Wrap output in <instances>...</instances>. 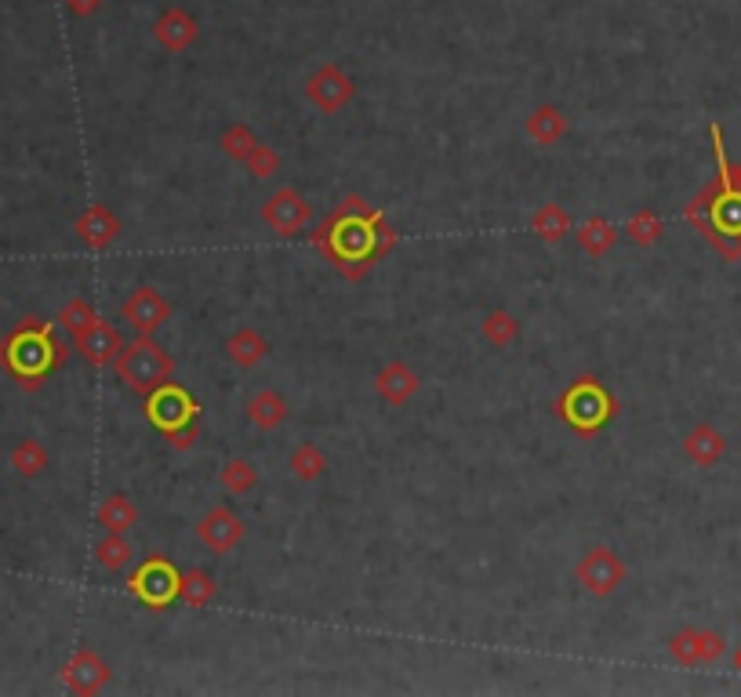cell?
<instances>
[{
    "label": "cell",
    "instance_id": "cell-1",
    "mask_svg": "<svg viewBox=\"0 0 741 697\" xmlns=\"http://www.w3.org/2000/svg\"><path fill=\"white\" fill-rule=\"evenodd\" d=\"M0 359H4V367L15 378H22L26 386H37L51 367L62 364V348L54 345L51 327L26 323V327H19L4 345H0Z\"/></svg>",
    "mask_w": 741,
    "mask_h": 697
},
{
    "label": "cell",
    "instance_id": "cell-2",
    "mask_svg": "<svg viewBox=\"0 0 741 697\" xmlns=\"http://www.w3.org/2000/svg\"><path fill=\"white\" fill-rule=\"evenodd\" d=\"M113 367H117V378L142 400H146L153 389L168 386L174 375V359L153 342V334H135V342H124Z\"/></svg>",
    "mask_w": 741,
    "mask_h": 697
},
{
    "label": "cell",
    "instance_id": "cell-3",
    "mask_svg": "<svg viewBox=\"0 0 741 697\" xmlns=\"http://www.w3.org/2000/svg\"><path fill=\"white\" fill-rule=\"evenodd\" d=\"M615 411H618L615 396H610L596 378H578L574 386L556 400V414L563 418V425H571V429L582 436H596L615 418Z\"/></svg>",
    "mask_w": 741,
    "mask_h": 697
},
{
    "label": "cell",
    "instance_id": "cell-4",
    "mask_svg": "<svg viewBox=\"0 0 741 697\" xmlns=\"http://www.w3.org/2000/svg\"><path fill=\"white\" fill-rule=\"evenodd\" d=\"M196 414H201V403H196L182 386H174V381L153 389L146 396V418L153 429H160L163 436H174L179 429H185V425H193Z\"/></svg>",
    "mask_w": 741,
    "mask_h": 697
},
{
    "label": "cell",
    "instance_id": "cell-5",
    "mask_svg": "<svg viewBox=\"0 0 741 697\" xmlns=\"http://www.w3.org/2000/svg\"><path fill=\"white\" fill-rule=\"evenodd\" d=\"M574 577L588 596L607 599L625 585L629 571H625V563H621V555L615 549H604V545H599V549H588L582 560L574 563Z\"/></svg>",
    "mask_w": 741,
    "mask_h": 697
},
{
    "label": "cell",
    "instance_id": "cell-6",
    "mask_svg": "<svg viewBox=\"0 0 741 697\" xmlns=\"http://www.w3.org/2000/svg\"><path fill=\"white\" fill-rule=\"evenodd\" d=\"M179 582H182V574L174 571L168 560L153 555V560H146L135 574H131L127 585H131V592H135L146 607L163 610V607H171L174 599H179Z\"/></svg>",
    "mask_w": 741,
    "mask_h": 697
},
{
    "label": "cell",
    "instance_id": "cell-7",
    "mask_svg": "<svg viewBox=\"0 0 741 697\" xmlns=\"http://www.w3.org/2000/svg\"><path fill=\"white\" fill-rule=\"evenodd\" d=\"M305 98H309L320 113L335 117L338 109H345L356 98V81L338 70L335 62H324V65H316L309 73V81H305Z\"/></svg>",
    "mask_w": 741,
    "mask_h": 697
},
{
    "label": "cell",
    "instance_id": "cell-8",
    "mask_svg": "<svg viewBox=\"0 0 741 697\" xmlns=\"http://www.w3.org/2000/svg\"><path fill=\"white\" fill-rule=\"evenodd\" d=\"M120 320L135 334H157L171 320V302L157 288H135L120 305Z\"/></svg>",
    "mask_w": 741,
    "mask_h": 697
},
{
    "label": "cell",
    "instance_id": "cell-9",
    "mask_svg": "<svg viewBox=\"0 0 741 697\" xmlns=\"http://www.w3.org/2000/svg\"><path fill=\"white\" fill-rule=\"evenodd\" d=\"M727 650V639L719 636L713 628H680L676 636L669 639V653L676 664H683V669H697V664H713L724 658Z\"/></svg>",
    "mask_w": 741,
    "mask_h": 697
},
{
    "label": "cell",
    "instance_id": "cell-10",
    "mask_svg": "<svg viewBox=\"0 0 741 697\" xmlns=\"http://www.w3.org/2000/svg\"><path fill=\"white\" fill-rule=\"evenodd\" d=\"M309 215H313L309 200H305L299 189H288V185L277 189L266 204H262V222H266L277 236L302 233L305 222H309Z\"/></svg>",
    "mask_w": 741,
    "mask_h": 697
},
{
    "label": "cell",
    "instance_id": "cell-11",
    "mask_svg": "<svg viewBox=\"0 0 741 697\" xmlns=\"http://www.w3.org/2000/svg\"><path fill=\"white\" fill-rule=\"evenodd\" d=\"M244 519L236 516L233 509L226 505H215L211 512H204V519L196 523V538H201L207 549L218 552V555H229L233 549H240V541H244Z\"/></svg>",
    "mask_w": 741,
    "mask_h": 697
},
{
    "label": "cell",
    "instance_id": "cell-12",
    "mask_svg": "<svg viewBox=\"0 0 741 697\" xmlns=\"http://www.w3.org/2000/svg\"><path fill=\"white\" fill-rule=\"evenodd\" d=\"M109 680H113V669L92 647H81L62 664V683L73 694H98Z\"/></svg>",
    "mask_w": 741,
    "mask_h": 697
},
{
    "label": "cell",
    "instance_id": "cell-13",
    "mask_svg": "<svg viewBox=\"0 0 741 697\" xmlns=\"http://www.w3.org/2000/svg\"><path fill=\"white\" fill-rule=\"evenodd\" d=\"M73 348L81 353L92 367H109L124 348V338L113 323L106 320H92L81 334H73Z\"/></svg>",
    "mask_w": 741,
    "mask_h": 697
},
{
    "label": "cell",
    "instance_id": "cell-14",
    "mask_svg": "<svg viewBox=\"0 0 741 697\" xmlns=\"http://www.w3.org/2000/svg\"><path fill=\"white\" fill-rule=\"evenodd\" d=\"M73 233H76V240H81L87 250H106L113 240H120L124 225H120V218H117L113 207L92 204V207H84V215L73 222Z\"/></svg>",
    "mask_w": 741,
    "mask_h": 697
},
{
    "label": "cell",
    "instance_id": "cell-15",
    "mask_svg": "<svg viewBox=\"0 0 741 697\" xmlns=\"http://www.w3.org/2000/svg\"><path fill=\"white\" fill-rule=\"evenodd\" d=\"M418 389H422V375L411 364H403V359H389L375 375V392L389 407H408V403L418 396Z\"/></svg>",
    "mask_w": 741,
    "mask_h": 697
},
{
    "label": "cell",
    "instance_id": "cell-16",
    "mask_svg": "<svg viewBox=\"0 0 741 697\" xmlns=\"http://www.w3.org/2000/svg\"><path fill=\"white\" fill-rule=\"evenodd\" d=\"M153 37H157L163 51L182 54L185 48H193L196 37H201V26H196V19L185 8H168V11H160L157 22H153Z\"/></svg>",
    "mask_w": 741,
    "mask_h": 697
},
{
    "label": "cell",
    "instance_id": "cell-17",
    "mask_svg": "<svg viewBox=\"0 0 741 697\" xmlns=\"http://www.w3.org/2000/svg\"><path fill=\"white\" fill-rule=\"evenodd\" d=\"M727 454V436L716 429V425H694L691 432L683 436V457L697 468H713L716 462H724Z\"/></svg>",
    "mask_w": 741,
    "mask_h": 697
},
{
    "label": "cell",
    "instance_id": "cell-18",
    "mask_svg": "<svg viewBox=\"0 0 741 697\" xmlns=\"http://www.w3.org/2000/svg\"><path fill=\"white\" fill-rule=\"evenodd\" d=\"M567 131H571V124H567V117H563L560 106L545 102V106H538L527 117V138L534 142V146H545V149L560 146V142L567 138Z\"/></svg>",
    "mask_w": 741,
    "mask_h": 697
},
{
    "label": "cell",
    "instance_id": "cell-19",
    "mask_svg": "<svg viewBox=\"0 0 741 697\" xmlns=\"http://www.w3.org/2000/svg\"><path fill=\"white\" fill-rule=\"evenodd\" d=\"M288 414H291V403L283 400L277 389H258L255 396L247 400V418L262 432L280 429V425L288 421Z\"/></svg>",
    "mask_w": 741,
    "mask_h": 697
},
{
    "label": "cell",
    "instance_id": "cell-20",
    "mask_svg": "<svg viewBox=\"0 0 741 697\" xmlns=\"http://www.w3.org/2000/svg\"><path fill=\"white\" fill-rule=\"evenodd\" d=\"M269 353V342L262 338L255 327H240V331H233L226 338V356H229V364H236V367H255L262 364Z\"/></svg>",
    "mask_w": 741,
    "mask_h": 697
},
{
    "label": "cell",
    "instance_id": "cell-21",
    "mask_svg": "<svg viewBox=\"0 0 741 697\" xmlns=\"http://www.w3.org/2000/svg\"><path fill=\"white\" fill-rule=\"evenodd\" d=\"M574 240H578V247H582L588 258H604L618 244V229L610 225L607 218L593 215V218H585V222L578 225V236Z\"/></svg>",
    "mask_w": 741,
    "mask_h": 697
},
{
    "label": "cell",
    "instance_id": "cell-22",
    "mask_svg": "<svg viewBox=\"0 0 741 697\" xmlns=\"http://www.w3.org/2000/svg\"><path fill=\"white\" fill-rule=\"evenodd\" d=\"M95 519L106 534H127L138 523V509L127 494H109L102 498V505H98Z\"/></svg>",
    "mask_w": 741,
    "mask_h": 697
},
{
    "label": "cell",
    "instance_id": "cell-23",
    "mask_svg": "<svg viewBox=\"0 0 741 697\" xmlns=\"http://www.w3.org/2000/svg\"><path fill=\"white\" fill-rule=\"evenodd\" d=\"M531 233L538 240H545V244H560V240L571 233V215L552 200L542 204L538 211L531 215Z\"/></svg>",
    "mask_w": 741,
    "mask_h": 697
},
{
    "label": "cell",
    "instance_id": "cell-24",
    "mask_svg": "<svg viewBox=\"0 0 741 697\" xmlns=\"http://www.w3.org/2000/svg\"><path fill=\"white\" fill-rule=\"evenodd\" d=\"M218 596V582L207 571H185L182 582H179V599L190 610H204L211 607Z\"/></svg>",
    "mask_w": 741,
    "mask_h": 697
},
{
    "label": "cell",
    "instance_id": "cell-25",
    "mask_svg": "<svg viewBox=\"0 0 741 697\" xmlns=\"http://www.w3.org/2000/svg\"><path fill=\"white\" fill-rule=\"evenodd\" d=\"M218 484H222L233 498H244L258 487V468H255V462H247V457H229L222 465V473H218Z\"/></svg>",
    "mask_w": 741,
    "mask_h": 697
},
{
    "label": "cell",
    "instance_id": "cell-26",
    "mask_svg": "<svg viewBox=\"0 0 741 697\" xmlns=\"http://www.w3.org/2000/svg\"><path fill=\"white\" fill-rule=\"evenodd\" d=\"M288 468L294 473V479H302V484H313V479H320L327 473V454L313 440L309 443H299L291 451V457H288Z\"/></svg>",
    "mask_w": 741,
    "mask_h": 697
},
{
    "label": "cell",
    "instance_id": "cell-27",
    "mask_svg": "<svg viewBox=\"0 0 741 697\" xmlns=\"http://www.w3.org/2000/svg\"><path fill=\"white\" fill-rule=\"evenodd\" d=\"M479 334L495 348H509L520 338V320L509 309H490L484 316V323H479Z\"/></svg>",
    "mask_w": 741,
    "mask_h": 697
},
{
    "label": "cell",
    "instance_id": "cell-28",
    "mask_svg": "<svg viewBox=\"0 0 741 697\" xmlns=\"http://www.w3.org/2000/svg\"><path fill=\"white\" fill-rule=\"evenodd\" d=\"M11 468H15L22 479H37L44 468H48V451H44V443L19 440L11 447Z\"/></svg>",
    "mask_w": 741,
    "mask_h": 697
},
{
    "label": "cell",
    "instance_id": "cell-29",
    "mask_svg": "<svg viewBox=\"0 0 741 697\" xmlns=\"http://www.w3.org/2000/svg\"><path fill=\"white\" fill-rule=\"evenodd\" d=\"M131 560H135V549H131L124 534H106V538L95 545V563L102 566V571H124Z\"/></svg>",
    "mask_w": 741,
    "mask_h": 697
},
{
    "label": "cell",
    "instance_id": "cell-30",
    "mask_svg": "<svg viewBox=\"0 0 741 697\" xmlns=\"http://www.w3.org/2000/svg\"><path fill=\"white\" fill-rule=\"evenodd\" d=\"M258 142H262V138H258L247 124H229V127L222 131V135H218V149H222L229 160L244 163V160L251 157V149L258 146Z\"/></svg>",
    "mask_w": 741,
    "mask_h": 697
},
{
    "label": "cell",
    "instance_id": "cell-31",
    "mask_svg": "<svg viewBox=\"0 0 741 697\" xmlns=\"http://www.w3.org/2000/svg\"><path fill=\"white\" fill-rule=\"evenodd\" d=\"M661 218L651 211V207H643V211H636L625 222V236L632 240L636 247H654L661 240Z\"/></svg>",
    "mask_w": 741,
    "mask_h": 697
},
{
    "label": "cell",
    "instance_id": "cell-32",
    "mask_svg": "<svg viewBox=\"0 0 741 697\" xmlns=\"http://www.w3.org/2000/svg\"><path fill=\"white\" fill-rule=\"evenodd\" d=\"M92 320H98V316H95V305L87 298H70L62 305V313H59V327H62V331H70V334H81Z\"/></svg>",
    "mask_w": 741,
    "mask_h": 697
},
{
    "label": "cell",
    "instance_id": "cell-33",
    "mask_svg": "<svg viewBox=\"0 0 741 697\" xmlns=\"http://www.w3.org/2000/svg\"><path fill=\"white\" fill-rule=\"evenodd\" d=\"M244 168L255 174V179H272V174L280 171V157H277V149H269L266 142H258V146L251 149V157L244 160Z\"/></svg>",
    "mask_w": 741,
    "mask_h": 697
},
{
    "label": "cell",
    "instance_id": "cell-34",
    "mask_svg": "<svg viewBox=\"0 0 741 697\" xmlns=\"http://www.w3.org/2000/svg\"><path fill=\"white\" fill-rule=\"evenodd\" d=\"M716 222L727 233H741V196L730 193L724 204H716Z\"/></svg>",
    "mask_w": 741,
    "mask_h": 697
},
{
    "label": "cell",
    "instance_id": "cell-35",
    "mask_svg": "<svg viewBox=\"0 0 741 697\" xmlns=\"http://www.w3.org/2000/svg\"><path fill=\"white\" fill-rule=\"evenodd\" d=\"M65 8H70V15L76 19H92L98 8H102V0H65Z\"/></svg>",
    "mask_w": 741,
    "mask_h": 697
},
{
    "label": "cell",
    "instance_id": "cell-36",
    "mask_svg": "<svg viewBox=\"0 0 741 697\" xmlns=\"http://www.w3.org/2000/svg\"><path fill=\"white\" fill-rule=\"evenodd\" d=\"M168 440H171L174 451H190V447L196 443V421H193V425H185V429H179L174 436H168Z\"/></svg>",
    "mask_w": 741,
    "mask_h": 697
},
{
    "label": "cell",
    "instance_id": "cell-37",
    "mask_svg": "<svg viewBox=\"0 0 741 697\" xmlns=\"http://www.w3.org/2000/svg\"><path fill=\"white\" fill-rule=\"evenodd\" d=\"M734 664H738V672H741V647L734 650Z\"/></svg>",
    "mask_w": 741,
    "mask_h": 697
},
{
    "label": "cell",
    "instance_id": "cell-38",
    "mask_svg": "<svg viewBox=\"0 0 741 697\" xmlns=\"http://www.w3.org/2000/svg\"><path fill=\"white\" fill-rule=\"evenodd\" d=\"M596 4H604V0H596Z\"/></svg>",
    "mask_w": 741,
    "mask_h": 697
}]
</instances>
